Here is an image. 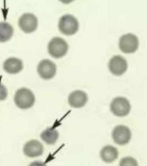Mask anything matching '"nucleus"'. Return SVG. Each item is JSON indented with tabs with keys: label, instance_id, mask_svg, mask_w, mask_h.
Masks as SVG:
<instances>
[{
	"label": "nucleus",
	"instance_id": "nucleus-1",
	"mask_svg": "<svg viewBox=\"0 0 147 166\" xmlns=\"http://www.w3.org/2000/svg\"><path fill=\"white\" fill-rule=\"evenodd\" d=\"M14 101L17 107H18L20 109L26 110L34 106L36 102V97L31 89L22 87L16 92L14 95Z\"/></svg>",
	"mask_w": 147,
	"mask_h": 166
},
{
	"label": "nucleus",
	"instance_id": "nucleus-2",
	"mask_svg": "<svg viewBox=\"0 0 147 166\" xmlns=\"http://www.w3.org/2000/svg\"><path fill=\"white\" fill-rule=\"evenodd\" d=\"M58 29L63 35L73 36L79 29V22L74 16L66 14L59 20Z\"/></svg>",
	"mask_w": 147,
	"mask_h": 166
},
{
	"label": "nucleus",
	"instance_id": "nucleus-3",
	"mask_svg": "<svg viewBox=\"0 0 147 166\" xmlns=\"http://www.w3.org/2000/svg\"><path fill=\"white\" fill-rule=\"evenodd\" d=\"M69 51V44L67 42L61 37H54L50 40L48 44V52L49 54L55 58H62Z\"/></svg>",
	"mask_w": 147,
	"mask_h": 166
},
{
	"label": "nucleus",
	"instance_id": "nucleus-4",
	"mask_svg": "<svg viewBox=\"0 0 147 166\" xmlns=\"http://www.w3.org/2000/svg\"><path fill=\"white\" fill-rule=\"evenodd\" d=\"M110 110L117 117H125L131 111L130 101L125 97H116L111 102Z\"/></svg>",
	"mask_w": 147,
	"mask_h": 166
},
{
	"label": "nucleus",
	"instance_id": "nucleus-5",
	"mask_svg": "<svg viewBox=\"0 0 147 166\" xmlns=\"http://www.w3.org/2000/svg\"><path fill=\"white\" fill-rule=\"evenodd\" d=\"M119 48L125 54H132L138 49V38L132 33L125 34L120 38Z\"/></svg>",
	"mask_w": 147,
	"mask_h": 166
},
{
	"label": "nucleus",
	"instance_id": "nucleus-6",
	"mask_svg": "<svg viewBox=\"0 0 147 166\" xmlns=\"http://www.w3.org/2000/svg\"><path fill=\"white\" fill-rule=\"evenodd\" d=\"M18 25L21 30H23L24 33L29 34L36 31L38 26V20L37 17L31 13H24L23 14L19 20H18Z\"/></svg>",
	"mask_w": 147,
	"mask_h": 166
},
{
	"label": "nucleus",
	"instance_id": "nucleus-7",
	"mask_svg": "<svg viewBox=\"0 0 147 166\" xmlns=\"http://www.w3.org/2000/svg\"><path fill=\"white\" fill-rule=\"evenodd\" d=\"M112 138L117 145H125L131 140V130L126 125H117L112 132Z\"/></svg>",
	"mask_w": 147,
	"mask_h": 166
},
{
	"label": "nucleus",
	"instance_id": "nucleus-8",
	"mask_svg": "<svg viewBox=\"0 0 147 166\" xmlns=\"http://www.w3.org/2000/svg\"><path fill=\"white\" fill-rule=\"evenodd\" d=\"M127 68L128 65L126 60L120 55L112 56L108 62L109 71L116 76H120L125 74L127 70Z\"/></svg>",
	"mask_w": 147,
	"mask_h": 166
},
{
	"label": "nucleus",
	"instance_id": "nucleus-9",
	"mask_svg": "<svg viewBox=\"0 0 147 166\" xmlns=\"http://www.w3.org/2000/svg\"><path fill=\"white\" fill-rule=\"evenodd\" d=\"M37 73L41 78L50 80L54 78L56 74V65L50 60H43L37 66Z\"/></svg>",
	"mask_w": 147,
	"mask_h": 166
},
{
	"label": "nucleus",
	"instance_id": "nucleus-10",
	"mask_svg": "<svg viewBox=\"0 0 147 166\" xmlns=\"http://www.w3.org/2000/svg\"><path fill=\"white\" fill-rule=\"evenodd\" d=\"M43 145L41 142L36 139H32L28 141L24 145L23 151L28 157H37L43 155Z\"/></svg>",
	"mask_w": 147,
	"mask_h": 166
},
{
	"label": "nucleus",
	"instance_id": "nucleus-11",
	"mask_svg": "<svg viewBox=\"0 0 147 166\" xmlns=\"http://www.w3.org/2000/svg\"><path fill=\"white\" fill-rule=\"evenodd\" d=\"M87 101V94L81 90H75L69 96V104L74 108H80L86 105Z\"/></svg>",
	"mask_w": 147,
	"mask_h": 166
},
{
	"label": "nucleus",
	"instance_id": "nucleus-12",
	"mask_svg": "<svg viewBox=\"0 0 147 166\" xmlns=\"http://www.w3.org/2000/svg\"><path fill=\"white\" fill-rule=\"evenodd\" d=\"M3 69L6 73L11 75H15V74H18L23 70V64L22 60L15 57H11L5 61L3 64Z\"/></svg>",
	"mask_w": 147,
	"mask_h": 166
},
{
	"label": "nucleus",
	"instance_id": "nucleus-13",
	"mask_svg": "<svg viewBox=\"0 0 147 166\" xmlns=\"http://www.w3.org/2000/svg\"><path fill=\"white\" fill-rule=\"evenodd\" d=\"M119 157L118 149L112 145H106L100 151V157L105 163H112Z\"/></svg>",
	"mask_w": 147,
	"mask_h": 166
},
{
	"label": "nucleus",
	"instance_id": "nucleus-14",
	"mask_svg": "<svg viewBox=\"0 0 147 166\" xmlns=\"http://www.w3.org/2000/svg\"><path fill=\"white\" fill-rule=\"evenodd\" d=\"M59 138V132L53 127L45 129L41 133V139L47 145H55Z\"/></svg>",
	"mask_w": 147,
	"mask_h": 166
},
{
	"label": "nucleus",
	"instance_id": "nucleus-15",
	"mask_svg": "<svg viewBox=\"0 0 147 166\" xmlns=\"http://www.w3.org/2000/svg\"><path fill=\"white\" fill-rule=\"evenodd\" d=\"M13 32V28L10 23L6 22L0 23V43L8 42L12 37Z\"/></svg>",
	"mask_w": 147,
	"mask_h": 166
},
{
	"label": "nucleus",
	"instance_id": "nucleus-16",
	"mask_svg": "<svg viewBox=\"0 0 147 166\" xmlns=\"http://www.w3.org/2000/svg\"><path fill=\"white\" fill-rule=\"evenodd\" d=\"M119 166H138L137 160L132 157H126L120 162Z\"/></svg>",
	"mask_w": 147,
	"mask_h": 166
},
{
	"label": "nucleus",
	"instance_id": "nucleus-17",
	"mask_svg": "<svg viewBox=\"0 0 147 166\" xmlns=\"http://www.w3.org/2000/svg\"><path fill=\"white\" fill-rule=\"evenodd\" d=\"M8 96V90L6 87L0 83V101H5Z\"/></svg>",
	"mask_w": 147,
	"mask_h": 166
},
{
	"label": "nucleus",
	"instance_id": "nucleus-18",
	"mask_svg": "<svg viewBox=\"0 0 147 166\" xmlns=\"http://www.w3.org/2000/svg\"><path fill=\"white\" fill-rule=\"evenodd\" d=\"M29 166H47L45 163L43 162H41V161H35V162H32L29 164Z\"/></svg>",
	"mask_w": 147,
	"mask_h": 166
},
{
	"label": "nucleus",
	"instance_id": "nucleus-19",
	"mask_svg": "<svg viewBox=\"0 0 147 166\" xmlns=\"http://www.w3.org/2000/svg\"><path fill=\"white\" fill-rule=\"evenodd\" d=\"M60 2H62V3H63V4H66V5H68V4H70V3H72L74 0H59Z\"/></svg>",
	"mask_w": 147,
	"mask_h": 166
}]
</instances>
